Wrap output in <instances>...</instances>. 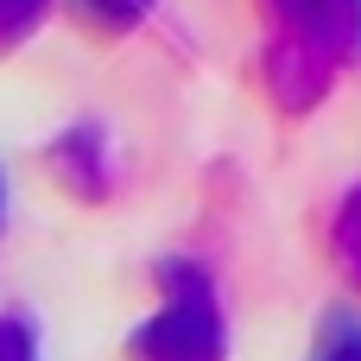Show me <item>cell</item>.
Here are the masks:
<instances>
[{
  "label": "cell",
  "mask_w": 361,
  "mask_h": 361,
  "mask_svg": "<svg viewBox=\"0 0 361 361\" xmlns=\"http://www.w3.org/2000/svg\"><path fill=\"white\" fill-rule=\"evenodd\" d=\"M51 171H57V184H63L70 197H82V203H102V197L114 190L108 133H102L95 121H76V127H63V133L51 140Z\"/></svg>",
  "instance_id": "3"
},
{
  "label": "cell",
  "mask_w": 361,
  "mask_h": 361,
  "mask_svg": "<svg viewBox=\"0 0 361 361\" xmlns=\"http://www.w3.org/2000/svg\"><path fill=\"white\" fill-rule=\"evenodd\" d=\"M311 361H361V317L349 311H330L324 317V330H317V349Z\"/></svg>",
  "instance_id": "5"
},
{
  "label": "cell",
  "mask_w": 361,
  "mask_h": 361,
  "mask_svg": "<svg viewBox=\"0 0 361 361\" xmlns=\"http://www.w3.org/2000/svg\"><path fill=\"white\" fill-rule=\"evenodd\" d=\"M0 361H38V330H32V317H19V311L0 317Z\"/></svg>",
  "instance_id": "7"
},
{
  "label": "cell",
  "mask_w": 361,
  "mask_h": 361,
  "mask_svg": "<svg viewBox=\"0 0 361 361\" xmlns=\"http://www.w3.org/2000/svg\"><path fill=\"white\" fill-rule=\"evenodd\" d=\"M267 89L286 114H311L336 70L361 63V0H267Z\"/></svg>",
  "instance_id": "1"
},
{
  "label": "cell",
  "mask_w": 361,
  "mask_h": 361,
  "mask_svg": "<svg viewBox=\"0 0 361 361\" xmlns=\"http://www.w3.org/2000/svg\"><path fill=\"white\" fill-rule=\"evenodd\" d=\"M44 19V0H0V51H13L19 38H32Z\"/></svg>",
  "instance_id": "6"
},
{
  "label": "cell",
  "mask_w": 361,
  "mask_h": 361,
  "mask_svg": "<svg viewBox=\"0 0 361 361\" xmlns=\"http://www.w3.org/2000/svg\"><path fill=\"white\" fill-rule=\"evenodd\" d=\"M330 260L343 267L349 286H361V178L343 190V203L330 216Z\"/></svg>",
  "instance_id": "4"
},
{
  "label": "cell",
  "mask_w": 361,
  "mask_h": 361,
  "mask_svg": "<svg viewBox=\"0 0 361 361\" xmlns=\"http://www.w3.org/2000/svg\"><path fill=\"white\" fill-rule=\"evenodd\" d=\"M82 6H89V19H102V25H133V19H146L152 0H82Z\"/></svg>",
  "instance_id": "8"
},
{
  "label": "cell",
  "mask_w": 361,
  "mask_h": 361,
  "mask_svg": "<svg viewBox=\"0 0 361 361\" xmlns=\"http://www.w3.org/2000/svg\"><path fill=\"white\" fill-rule=\"evenodd\" d=\"M0 222H6V178H0Z\"/></svg>",
  "instance_id": "9"
},
{
  "label": "cell",
  "mask_w": 361,
  "mask_h": 361,
  "mask_svg": "<svg viewBox=\"0 0 361 361\" xmlns=\"http://www.w3.org/2000/svg\"><path fill=\"white\" fill-rule=\"evenodd\" d=\"M127 361H228V317L209 267L184 254L159 267V305L127 336Z\"/></svg>",
  "instance_id": "2"
}]
</instances>
